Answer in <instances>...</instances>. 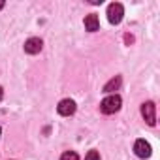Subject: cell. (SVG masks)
<instances>
[{
	"label": "cell",
	"instance_id": "obj_11",
	"mask_svg": "<svg viewBox=\"0 0 160 160\" xmlns=\"http://www.w3.org/2000/svg\"><path fill=\"white\" fill-rule=\"evenodd\" d=\"M4 98V91H2V87H0V100Z\"/></svg>",
	"mask_w": 160,
	"mask_h": 160
},
{
	"label": "cell",
	"instance_id": "obj_4",
	"mask_svg": "<svg viewBox=\"0 0 160 160\" xmlns=\"http://www.w3.org/2000/svg\"><path fill=\"white\" fill-rule=\"evenodd\" d=\"M134 151H136V154H138L139 158H149L151 152H152L149 141H145V139H138L136 145H134Z\"/></svg>",
	"mask_w": 160,
	"mask_h": 160
},
{
	"label": "cell",
	"instance_id": "obj_12",
	"mask_svg": "<svg viewBox=\"0 0 160 160\" xmlns=\"http://www.w3.org/2000/svg\"><path fill=\"white\" fill-rule=\"evenodd\" d=\"M2 8H4V2H0V10H2Z\"/></svg>",
	"mask_w": 160,
	"mask_h": 160
},
{
	"label": "cell",
	"instance_id": "obj_8",
	"mask_svg": "<svg viewBox=\"0 0 160 160\" xmlns=\"http://www.w3.org/2000/svg\"><path fill=\"white\" fill-rule=\"evenodd\" d=\"M121 87V77H115V79H111V81L104 87V91L106 92H113V91H117Z\"/></svg>",
	"mask_w": 160,
	"mask_h": 160
},
{
	"label": "cell",
	"instance_id": "obj_6",
	"mask_svg": "<svg viewBox=\"0 0 160 160\" xmlns=\"http://www.w3.org/2000/svg\"><path fill=\"white\" fill-rule=\"evenodd\" d=\"M42 47H43V42H42L40 38H30V40H27V43H25V51L30 53V55L40 53Z\"/></svg>",
	"mask_w": 160,
	"mask_h": 160
},
{
	"label": "cell",
	"instance_id": "obj_2",
	"mask_svg": "<svg viewBox=\"0 0 160 160\" xmlns=\"http://www.w3.org/2000/svg\"><path fill=\"white\" fill-rule=\"evenodd\" d=\"M122 15H124L122 4H119V2L109 4V8H108V19H109L111 25H119V23L122 21Z\"/></svg>",
	"mask_w": 160,
	"mask_h": 160
},
{
	"label": "cell",
	"instance_id": "obj_5",
	"mask_svg": "<svg viewBox=\"0 0 160 160\" xmlns=\"http://www.w3.org/2000/svg\"><path fill=\"white\" fill-rule=\"evenodd\" d=\"M57 111H58L62 117H70V115L75 111V102H73V100H70V98H66V100H62V102L58 104Z\"/></svg>",
	"mask_w": 160,
	"mask_h": 160
},
{
	"label": "cell",
	"instance_id": "obj_3",
	"mask_svg": "<svg viewBox=\"0 0 160 160\" xmlns=\"http://www.w3.org/2000/svg\"><path fill=\"white\" fill-rule=\"evenodd\" d=\"M141 115H143V119L147 121L149 126L156 124V106L152 102H147V104L141 106Z\"/></svg>",
	"mask_w": 160,
	"mask_h": 160
},
{
	"label": "cell",
	"instance_id": "obj_13",
	"mask_svg": "<svg viewBox=\"0 0 160 160\" xmlns=\"http://www.w3.org/2000/svg\"><path fill=\"white\" fill-rule=\"evenodd\" d=\"M0 134H2V128H0Z\"/></svg>",
	"mask_w": 160,
	"mask_h": 160
},
{
	"label": "cell",
	"instance_id": "obj_9",
	"mask_svg": "<svg viewBox=\"0 0 160 160\" xmlns=\"http://www.w3.org/2000/svg\"><path fill=\"white\" fill-rule=\"evenodd\" d=\"M60 160H79V156H77L73 151H68V152H64V154L60 156Z\"/></svg>",
	"mask_w": 160,
	"mask_h": 160
},
{
	"label": "cell",
	"instance_id": "obj_1",
	"mask_svg": "<svg viewBox=\"0 0 160 160\" xmlns=\"http://www.w3.org/2000/svg\"><path fill=\"white\" fill-rule=\"evenodd\" d=\"M100 109H102V113H106V115L119 111V109H121V96L111 94V96L104 98V100H102V104H100Z\"/></svg>",
	"mask_w": 160,
	"mask_h": 160
},
{
	"label": "cell",
	"instance_id": "obj_10",
	"mask_svg": "<svg viewBox=\"0 0 160 160\" xmlns=\"http://www.w3.org/2000/svg\"><path fill=\"white\" fill-rule=\"evenodd\" d=\"M85 160H100V154L96 151H89L87 156H85Z\"/></svg>",
	"mask_w": 160,
	"mask_h": 160
},
{
	"label": "cell",
	"instance_id": "obj_7",
	"mask_svg": "<svg viewBox=\"0 0 160 160\" xmlns=\"http://www.w3.org/2000/svg\"><path fill=\"white\" fill-rule=\"evenodd\" d=\"M85 28H87L89 32H96V30L100 28V21H98V17H96L94 13H91V15L85 17Z\"/></svg>",
	"mask_w": 160,
	"mask_h": 160
}]
</instances>
